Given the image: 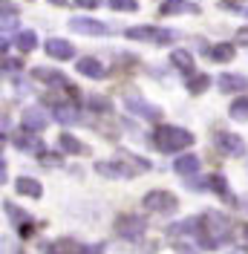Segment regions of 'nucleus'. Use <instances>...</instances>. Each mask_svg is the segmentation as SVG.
<instances>
[{
	"label": "nucleus",
	"instance_id": "6",
	"mask_svg": "<svg viewBox=\"0 0 248 254\" xmlns=\"http://www.w3.org/2000/svg\"><path fill=\"white\" fill-rule=\"evenodd\" d=\"M217 147L222 156H231V159L246 156V142L237 133H228V130H219L217 133Z\"/></svg>",
	"mask_w": 248,
	"mask_h": 254
},
{
	"label": "nucleus",
	"instance_id": "25",
	"mask_svg": "<svg viewBox=\"0 0 248 254\" xmlns=\"http://www.w3.org/2000/svg\"><path fill=\"white\" fill-rule=\"evenodd\" d=\"M95 171H98L101 176H107V179H110V176H113V179H116V176H130L122 165H116V162H98V165H95Z\"/></svg>",
	"mask_w": 248,
	"mask_h": 254
},
{
	"label": "nucleus",
	"instance_id": "21",
	"mask_svg": "<svg viewBox=\"0 0 248 254\" xmlns=\"http://www.w3.org/2000/svg\"><path fill=\"white\" fill-rule=\"evenodd\" d=\"M171 64L176 66V69H182V72H187V75H193V55L185 52V49H176V52L171 55Z\"/></svg>",
	"mask_w": 248,
	"mask_h": 254
},
{
	"label": "nucleus",
	"instance_id": "31",
	"mask_svg": "<svg viewBox=\"0 0 248 254\" xmlns=\"http://www.w3.org/2000/svg\"><path fill=\"white\" fill-rule=\"evenodd\" d=\"M173 252L176 254H199V249L190 246V240H185V243H173Z\"/></svg>",
	"mask_w": 248,
	"mask_h": 254
},
{
	"label": "nucleus",
	"instance_id": "15",
	"mask_svg": "<svg viewBox=\"0 0 248 254\" xmlns=\"http://www.w3.org/2000/svg\"><path fill=\"white\" fill-rule=\"evenodd\" d=\"M52 116L61 122V125H78L81 122V113L72 104H52Z\"/></svg>",
	"mask_w": 248,
	"mask_h": 254
},
{
	"label": "nucleus",
	"instance_id": "39",
	"mask_svg": "<svg viewBox=\"0 0 248 254\" xmlns=\"http://www.w3.org/2000/svg\"><path fill=\"white\" fill-rule=\"evenodd\" d=\"M246 237H248V225H246Z\"/></svg>",
	"mask_w": 248,
	"mask_h": 254
},
{
	"label": "nucleus",
	"instance_id": "2",
	"mask_svg": "<svg viewBox=\"0 0 248 254\" xmlns=\"http://www.w3.org/2000/svg\"><path fill=\"white\" fill-rule=\"evenodd\" d=\"M153 144H156V150H162V153H176V150L193 144V133L176 125H156Z\"/></svg>",
	"mask_w": 248,
	"mask_h": 254
},
{
	"label": "nucleus",
	"instance_id": "3",
	"mask_svg": "<svg viewBox=\"0 0 248 254\" xmlns=\"http://www.w3.org/2000/svg\"><path fill=\"white\" fill-rule=\"evenodd\" d=\"M124 35L130 41H144V44H159V47L176 41V32L173 29H159V26H130Z\"/></svg>",
	"mask_w": 248,
	"mask_h": 254
},
{
	"label": "nucleus",
	"instance_id": "5",
	"mask_svg": "<svg viewBox=\"0 0 248 254\" xmlns=\"http://www.w3.org/2000/svg\"><path fill=\"white\" fill-rule=\"evenodd\" d=\"M144 208L153 211V214H173L179 208V199L173 196L171 190H150L144 196Z\"/></svg>",
	"mask_w": 248,
	"mask_h": 254
},
{
	"label": "nucleus",
	"instance_id": "38",
	"mask_svg": "<svg viewBox=\"0 0 248 254\" xmlns=\"http://www.w3.org/2000/svg\"><path fill=\"white\" fill-rule=\"evenodd\" d=\"M52 3H66V0H52Z\"/></svg>",
	"mask_w": 248,
	"mask_h": 254
},
{
	"label": "nucleus",
	"instance_id": "37",
	"mask_svg": "<svg viewBox=\"0 0 248 254\" xmlns=\"http://www.w3.org/2000/svg\"><path fill=\"white\" fill-rule=\"evenodd\" d=\"M78 6H84V9H95L98 6V0H75Z\"/></svg>",
	"mask_w": 248,
	"mask_h": 254
},
{
	"label": "nucleus",
	"instance_id": "30",
	"mask_svg": "<svg viewBox=\"0 0 248 254\" xmlns=\"http://www.w3.org/2000/svg\"><path fill=\"white\" fill-rule=\"evenodd\" d=\"M110 9H116V12H136L139 3L136 0H110Z\"/></svg>",
	"mask_w": 248,
	"mask_h": 254
},
{
	"label": "nucleus",
	"instance_id": "26",
	"mask_svg": "<svg viewBox=\"0 0 248 254\" xmlns=\"http://www.w3.org/2000/svg\"><path fill=\"white\" fill-rule=\"evenodd\" d=\"M15 44H17L20 52H32V49L38 47V35H35V32H17Z\"/></svg>",
	"mask_w": 248,
	"mask_h": 254
},
{
	"label": "nucleus",
	"instance_id": "32",
	"mask_svg": "<svg viewBox=\"0 0 248 254\" xmlns=\"http://www.w3.org/2000/svg\"><path fill=\"white\" fill-rule=\"evenodd\" d=\"M20 66H23V61H15V58H3V72H6V75H9L12 69H20Z\"/></svg>",
	"mask_w": 248,
	"mask_h": 254
},
{
	"label": "nucleus",
	"instance_id": "4",
	"mask_svg": "<svg viewBox=\"0 0 248 254\" xmlns=\"http://www.w3.org/2000/svg\"><path fill=\"white\" fill-rule=\"evenodd\" d=\"M147 231V220L144 217H136V214H122L116 220V234L127 243H139Z\"/></svg>",
	"mask_w": 248,
	"mask_h": 254
},
{
	"label": "nucleus",
	"instance_id": "23",
	"mask_svg": "<svg viewBox=\"0 0 248 254\" xmlns=\"http://www.w3.org/2000/svg\"><path fill=\"white\" fill-rule=\"evenodd\" d=\"M208 55H211V61L217 64H225L234 58V44H214V47L208 49Z\"/></svg>",
	"mask_w": 248,
	"mask_h": 254
},
{
	"label": "nucleus",
	"instance_id": "24",
	"mask_svg": "<svg viewBox=\"0 0 248 254\" xmlns=\"http://www.w3.org/2000/svg\"><path fill=\"white\" fill-rule=\"evenodd\" d=\"M58 142H61V150H63V153H72V156L87 153V147L78 142L75 136H69V133H61V139H58Z\"/></svg>",
	"mask_w": 248,
	"mask_h": 254
},
{
	"label": "nucleus",
	"instance_id": "10",
	"mask_svg": "<svg viewBox=\"0 0 248 254\" xmlns=\"http://www.w3.org/2000/svg\"><path fill=\"white\" fill-rule=\"evenodd\" d=\"M12 142H15L17 150H23V153H38L44 144H41V139L32 133V130H26V127H20L15 136H12Z\"/></svg>",
	"mask_w": 248,
	"mask_h": 254
},
{
	"label": "nucleus",
	"instance_id": "11",
	"mask_svg": "<svg viewBox=\"0 0 248 254\" xmlns=\"http://www.w3.org/2000/svg\"><path fill=\"white\" fill-rule=\"evenodd\" d=\"M47 55L49 58H55V61H69V58L75 55V47H72L69 41L52 38V41H47Z\"/></svg>",
	"mask_w": 248,
	"mask_h": 254
},
{
	"label": "nucleus",
	"instance_id": "35",
	"mask_svg": "<svg viewBox=\"0 0 248 254\" xmlns=\"http://www.w3.org/2000/svg\"><path fill=\"white\" fill-rule=\"evenodd\" d=\"M41 162H44V165H52V168H55V165H58L61 159L55 156V153H49V156H44V153H41Z\"/></svg>",
	"mask_w": 248,
	"mask_h": 254
},
{
	"label": "nucleus",
	"instance_id": "22",
	"mask_svg": "<svg viewBox=\"0 0 248 254\" xmlns=\"http://www.w3.org/2000/svg\"><path fill=\"white\" fill-rule=\"evenodd\" d=\"M185 87H187V93L190 95H199V93H205V90L211 87V78H208V75H199V72H193L190 78H185Z\"/></svg>",
	"mask_w": 248,
	"mask_h": 254
},
{
	"label": "nucleus",
	"instance_id": "13",
	"mask_svg": "<svg viewBox=\"0 0 248 254\" xmlns=\"http://www.w3.org/2000/svg\"><path fill=\"white\" fill-rule=\"evenodd\" d=\"M217 84L222 93H248V78L246 75H237V72L234 75H222Z\"/></svg>",
	"mask_w": 248,
	"mask_h": 254
},
{
	"label": "nucleus",
	"instance_id": "1",
	"mask_svg": "<svg viewBox=\"0 0 248 254\" xmlns=\"http://www.w3.org/2000/svg\"><path fill=\"white\" fill-rule=\"evenodd\" d=\"M199 220V249H205V252H214V249H219L222 243H225V237H228V228H231V222H228V217L222 214V211H214V208H208L202 217H196Z\"/></svg>",
	"mask_w": 248,
	"mask_h": 254
},
{
	"label": "nucleus",
	"instance_id": "27",
	"mask_svg": "<svg viewBox=\"0 0 248 254\" xmlns=\"http://www.w3.org/2000/svg\"><path fill=\"white\" fill-rule=\"evenodd\" d=\"M228 113H231V119H237V122H248V98H237V101H231Z\"/></svg>",
	"mask_w": 248,
	"mask_h": 254
},
{
	"label": "nucleus",
	"instance_id": "19",
	"mask_svg": "<svg viewBox=\"0 0 248 254\" xmlns=\"http://www.w3.org/2000/svg\"><path fill=\"white\" fill-rule=\"evenodd\" d=\"M208 188L214 190V193H217V196H222V199H225V202H237V199H234V193H231V188H228V182H225V179H222V176L219 174H214V176H208Z\"/></svg>",
	"mask_w": 248,
	"mask_h": 254
},
{
	"label": "nucleus",
	"instance_id": "8",
	"mask_svg": "<svg viewBox=\"0 0 248 254\" xmlns=\"http://www.w3.org/2000/svg\"><path fill=\"white\" fill-rule=\"evenodd\" d=\"M199 12V6L196 3H190V0H165L162 6H159V15L162 17H171V15H196Z\"/></svg>",
	"mask_w": 248,
	"mask_h": 254
},
{
	"label": "nucleus",
	"instance_id": "36",
	"mask_svg": "<svg viewBox=\"0 0 248 254\" xmlns=\"http://www.w3.org/2000/svg\"><path fill=\"white\" fill-rule=\"evenodd\" d=\"M237 44L248 47V29H240V35H237Z\"/></svg>",
	"mask_w": 248,
	"mask_h": 254
},
{
	"label": "nucleus",
	"instance_id": "9",
	"mask_svg": "<svg viewBox=\"0 0 248 254\" xmlns=\"http://www.w3.org/2000/svg\"><path fill=\"white\" fill-rule=\"evenodd\" d=\"M127 110L133 113V116H141V119H150V122H162V110L153 107V104H147L144 98H127Z\"/></svg>",
	"mask_w": 248,
	"mask_h": 254
},
{
	"label": "nucleus",
	"instance_id": "34",
	"mask_svg": "<svg viewBox=\"0 0 248 254\" xmlns=\"http://www.w3.org/2000/svg\"><path fill=\"white\" fill-rule=\"evenodd\" d=\"M15 26H17L15 17H3V35H9V32L15 29Z\"/></svg>",
	"mask_w": 248,
	"mask_h": 254
},
{
	"label": "nucleus",
	"instance_id": "17",
	"mask_svg": "<svg viewBox=\"0 0 248 254\" xmlns=\"http://www.w3.org/2000/svg\"><path fill=\"white\" fill-rule=\"evenodd\" d=\"M32 78L44 81L49 87H63V75L58 69H49V66H35V69H32Z\"/></svg>",
	"mask_w": 248,
	"mask_h": 254
},
{
	"label": "nucleus",
	"instance_id": "20",
	"mask_svg": "<svg viewBox=\"0 0 248 254\" xmlns=\"http://www.w3.org/2000/svg\"><path fill=\"white\" fill-rule=\"evenodd\" d=\"M78 72L87 75V78H104V66H101V61H95V58H81L78 61Z\"/></svg>",
	"mask_w": 248,
	"mask_h": 254
},
{
	"label": "nucleus",
	"instance_id": "14",
	"mask_svg": "<svg viewBox=\"0 0 248 254\" xmlns=\"http://www.w3.org/2000/svg\"><path fill=\"white\" fill-rule=\"evenodd\" d=\"M173 171H176L179 176H196V174H199V159L193 156V153H185V156L176 159Z\"/></svg>",
	"mask_w": 248,
	"mask_h": 254
},
{
	"label": "nucleus",
	"instance_id": "29",
	"mask_svg": "<svg viewBox=\"0 0 248 254\" xmlns=\"http://www.w3.org/2000/svg\"><path fill=\"white\" fill-rule=\"evenodd\" d=\"M87 104H90V110H95V113H110L113 110V104H110L107 98H101V95H90Z\"/></svg>",
	"mask_w": 248,
	"mask_h": 254
},
{
	"label": "nucleus",
	"instance_id": "33",
	"mask_svg": "<svg viewBox=\"0 0 248 254\" xmlns=\"http://www.w3.org/2000/svg\"><path fill=\"white\" fill-rule=\"evenodd\" d=\"M84 254H107V246L104 243H95V246H87Z\"/></svg>",
	"mask_w": 248,
	"mask_h": 254
},
{
	"label": "nucleus",
	"instance_id": "18",
	"mask_svg": "<svg viewBox=\"0 0 248 254\" xmlns=\"http://www.w3.org/2000/svg\"><path fill=\"white\" fill-rule=\"evenodd\" d=\"M17 193H23V196H32V199H38L41 193H44V188H41V182L38 179H32V176H20L15 182Z\"/></svg>",
	"mask_w": 248,
	"mask_h": 254
},
{
	"label": "nucleus",
	"instance_id": "28",
	"mask_svg": "<svg viewBox=\"0 0 248 254\" xmlns=\"http://www.w3.org/2000/svg\"><path fill=\"white\" fill-rule=\"evenodd\" d=\"M3 211H6V214H12V220H15L17 225H26V222H29V214H26L23 208H15L12 202H9V199L3 202Z\"/></svg>",
	"mask_w": 248,
	"mask_h": 254
},
{
	"label": "nucleus",
	"instance_id": "16",
	"mask_svg": "<svg viewBox=\"0 0 248 254\" xmlns=\"http://www.w3.org/2000/svg\"><path fill=\"white\" fill-rule=\"evenodd\" d=\"M44 254H84V249L78 246L75 240L63 237V240H55V243H49Z\"/></svg>",
	"mask_w": 248,
	"mask_h": 254
},
{
	"label": "nucleus",
	"instance_id": "12",
	"mask_svg": "<svg viewBox=\"0 0 248 254\" xmlns=\"http://www.w3.org/2000/svg\"><path fill=\"white\" fill-rule=\"evenodd\" d=\"M23 127L32 130V133L44 130V127H47V113H44V107H29V110H23Z\"/></svg>",
	"mask_w": 248,
	"mask_h": 254
},
{
	"label": "nucleus",
	"instance_id": "7",
	"mask_svg": "<svg viewBox=\"0 0 248 254\" xmlns=\"http://www.w3.org/2000/svg\"><path fill=\"white\" fill-rule=\"evenodd\" d=\"M69 29L81 32V35H93V38L110 35L107 23H101V20H95V17H72V20H69Z\"/></svg>",
	"mask_w": 248,
	"mask_h": 254
}]
</instances>
